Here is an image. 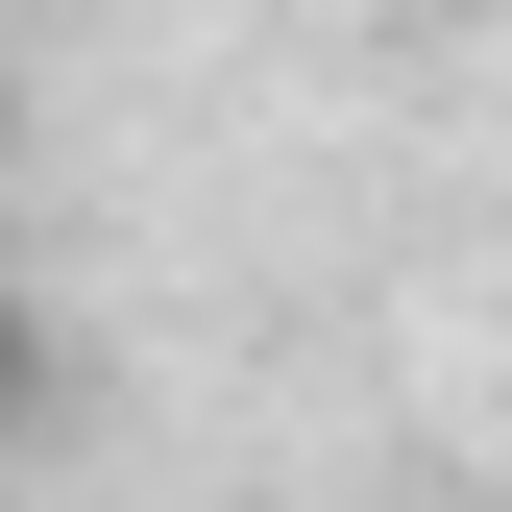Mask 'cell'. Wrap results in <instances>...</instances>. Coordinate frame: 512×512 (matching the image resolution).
Listing matches in <instances>:
<instances>
[{
  "instance_id": "obj_1",
  "label": "cell",
  "mask_w": 512,
  "mask_h": 512,
  "mask_svg": "<svg viewBox=\"0 0 512 512\" xmlns=\"http://www.w3.org/2000/svg\"><path fill=\"white\" fill-rule=\"evenodd\" d=\"M49 391H74V342H49V317L0 293V464H25V439H49Z\"/></svg>"
}]
</instances>
